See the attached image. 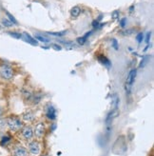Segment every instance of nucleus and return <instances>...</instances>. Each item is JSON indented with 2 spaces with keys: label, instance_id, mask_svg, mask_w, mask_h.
Masks as SVG:
<instances>
[{
  "label": "nucleus",
  "instance_id": "f257e3e1",
  "mask_svg": "<svg viewBox=\"0 0 154 156\" xmlns=\"http://www.w3.org/2000/svg\"><path fill=\"white\" fill-rule=\"evenodd\" d=\"M6 123L12 131H17L22 127V122L16 117H10V118L7 119Z\"/></svg>",
  "mask_w": 154,
  "mask_h": 156
},
{
  "label": "nucleus",
  "instance_id": "f03ea898",
  "mask_svg": "<svg viewBox=\"0 0 154 156\" xmlns=\"http://www.w3.org/2000/svg\"><path fill=\"white\" fill-rule=\"evenodd\" d=\"M0 75H1L2 78L6 80H9V79H12V76H13V71L12 69L8 66V65H3L0 69Z\"/></svg>",
  "mask_w": 154,
  "mask_h": 156
},
{
  "label": "nucleus",
  "instance_id": "7ed1b4c3",
  "mask_svg": "<svg viewBox=\"0 0 154 156\" xmlns=\"http://www.w3.org/2000/svg\"><path fill=\"white\" fill-rule=\"evenodd\" d=\"M135 76H136V69H131L129 72L128 77H127V81H126V90L128 93H130V89H131V85L133 84L135 80Z\"/></svg>",
  "mask_w": 154,
  "mask_h": 156
},
{
  "label": "nucleus",
  "instance_id": "20e7f679",
  "mask_svg": "<svg viewBox=\"0 0 154 156\" xmlns=\"http://www.w3.org/2000/svg\"><path fill=\"white\" fill-rule=\"evenodd\" d=\"M29 151L30 152L32 153L33 155H36L40 152V145L38 142H32V143H30L29 145Z\"/></svg>",
  "mask_w": 154,
  "mask_h": 156
},
{
  "label": "nucleus",
  "instance_id": "39448f33",
  "mask_svg": "<svg viewBox=\"0 0 154 156\" xmlns=\"http://www.w3.org/2000/svg\"><path fill=\"white\" fill-rule=\"evenodd\" d=\"M34 133L36 135L37 138H41L43 137L44 133H45V127H44V124L43 123H39L37 124V126L35 127V131Z\"/></svg>",
  "mask_w": 154,
  "mask_h": 156
},
{
  "label": "nucleus",
  "instance_id": "423d86ee",
  "mask_svg": "<svg viewBox=\"0 0 154 156\" xmlns=\"http://www.w3.org/2000/svg\"><path fill=\"white\" fill-rule=\"evenodd\" d=\"M22 135H23V137H24L25 139H27V140L33 138V129L30 128V127L24 128V129H23V130H22Z\"/></svg>",
  "mask_w": 154,
  "mask_h": 156
},
{
  "label": "nucleus",
  "instance_id": "0eeeda50",
  "mask_svg": "<svg viewBox=\"0 0 154 156\" xmlns=\"http://www.w3.org/2000/svg\"><path fill=\"white\" fill-rule=\"evenodd\" d=\"M27 155H28V151L23 147H17L13 151V156H27Z\"/></svg>",
  "mask_w": 154,
  "mask_h": 156
},
{
  "label": "nucleus",
  "instance_id": "6e6552de",
  "mask_svg": "<svg viewBox=\"0 0 154 156\" xmlns=\"http://www.w3.org/2000/svg\"><path fill=\"white\" fill-rule=\"evenodd\" d=\"M47 117L51 120H54L56 118V111L52 106H50L47 108Z\"/></svg>",
  "mask_w": 154,
  "mask_h": 156
},
{
  "label": "nucleus",
  "instance_id": "1a4fd4ad",
  "mask_svg": "<svg viewBox=\"0 0 154 156\" xmlns=\"http://www.w3.org/2000/svg\"><path fill=\"white\" fill-rule=\"evenodd\" d=\"M98 60H99V62L101 64H103V65H105L106 67H107V68H110V66H111V63H110V61L107 59V57H105L104 55H101V56H99L98 57Z\"/></svg>",
  "mask_w": 154,
  "mask_h": 156
},
{
  "label": "nucleus",
  "instance_id": "9d476101",
  "mask_svg": "<svg viewBox=\"0 0 154 156\" xmlns=\"http://www.w3.org/2000/svg\"><path fill=\"white\" fill-rule=\"evenodd\" d=\"M91 33L92 32H89V33H87L86 34H85L84 36H82V37H79V38H77V42H78L80 45H83V44H85V42L87 41V39H88V37L91 34Z\"/></svg>",
  "mask_w": 154,
  "mask_h": 156
},
{
  "label": "nucleus",
  "instance_id": "9b49d317",
  "mask_svg": "<svg viewBox=\"0 0 154 156\" xmlns=\"http://www.w3.org/2000/svg\"><path fill=\"white\" fill-rule=\"evenodd\" d=\"M80 12H81V9L78 6L73 7L72 9V12H71V13H72V15L73 17H77L80 14Z\"/></svg>",
  "mask_w": 154,
  "mask_h": 156
},
{
  "label": "nucleus",
  "instance_id": "f8f14e48",
  "mask_svg": "<svg viewBox=\"0 0 154 156\" xmlns=\"http://www.w3.org/2000/svg\"><path fill=\"white\" fill-rule=\"evenodd\" d=\"M23 35H24V37L26 38V40H27L29 43L33 44V45H37V41H36V40H34V38H33V37L30 36V34H26V33H25Z\"/></svg>",
  "mask_w": 154,
  "mask_h": 156
},
{
  "label": "nucleus",
  "instance_id": "ddd939ff",
  "mask_svg": "<svg viewBox=\"0 0 154 156\" xmlns=\"http://www.w3.org/2000/svg\"><path fill=\"white\" fill-rule=\"evenodd\" d=\"M23 118H24L25 120H27V121H33L34 119V114L33 112H27V113H25L24 115H23Z\"/></svg>",
  "mask_w": 154,
  "mask_h": 156
},
{
  "label": "nucleus",
  "instance_id": "4468645a",
  "mask_svg": "<svg viewBox=\"0 0 154 156\" xmlns=\"http://www.w3.org/2000/svg\"><path fill=\"white\" fill-rule=\"evenodd\" d=\"M35 39H37V40H39V41H41V42H44V43H48V42H49V39H48V38H46V37H44V36H41V35H39V34H36V35H35Z\"/></svg>",
  "mask_w": 154,
  "mask_h": 156
},
{
  "label": "nucleus",
  "instance_id": "2eb2a0df",
  "mask_svg": "<svg viewBox=\"0 0 154 156\" xmlns=\"http://www.w3.org/2000/svg\"><path fill=\"white\" fill-rule=\"evenodd\" d=\"M149 59V56H144L143 57V59L141 60V64H140V68H142V67H144L145 64H147V62H148V60Z\"/></svg>",
  "mask_w": 154,
  "mask_h": 156
},
{
  "label": "nucleus",
  "instance_id": "dca6fc26",
  "mask_svg": "<svg viewBox=\"0 0 154 156\" xmlns=\"http://www.w3.org/2000/svg\"><path fill=\"white\" fill-rule=\"evenodd\" d=\"M66 34H67V32H65V30L64 32H60V33H49V34L53 35V36H62Z\"/></svg>",
  "mask_w": 154,
  "mask_h": 156
},
{
  "label": "nucleus",
  "instance_id": "f3484780",
  "mask_svg": "<svg viewBox=\"0 0 154 156\" xmlns=\"http://www.w3.org/2000/svg\"><path fill=\"white\" fill-rule=\"evenodd\" d=\"M111 45H112V47L115 50H118L119 45H118V42H117L116 39H112V40H111Z\"/></svg>",
  "mask_w": 154,
  "mask_h": 156
},
{
  "label": "nucleus",
  "instance_id": "a211bd4d",
  "mask_svg": "<svg viewBox=\"0 0 154 156\" xmlns=\"http://www.w3.org/2000/svg\"><path fill=\"white\" fill-rule=\"evenodd\" d=\"M136 39H137L138 43H141V42H142V40L144 39V34H143L142 33L138 34H137V36H136Z\"/></svg>",
  "mask_w": 154,
  "mask_h": 156
},
{
  "label": "nucleus",
  "instance_id": "6ab92c4d",
  "mask_svg": "<svg viewBox=\"0 0 154 156\" xmlns=\"http://www.w3.org/2000/svg\"><path fill=\"white\" fill-rule=\"evenodd\" d=\"M33 100H34L33 102H34L35 104L39 103V101L41 100V95H40V94H35V96H34Z\"/></svg>",
  "mask_w": 154,
  "mask_h": 156
},
{
  "label": "nucleus",
  "instance_id": "aec40b11",
  "mask_svg": "<svg viewBox=\"0 0 154 156\" xmlns=\"http://www.w3.org/2000/svg\"><path fill=\"white\" fill-rule=\"evenodd\" d=\"M126 23H127V19H126V18L121 19V21H120V26H121L122 28H124V27L126 26Z\"/></svg>",
  "mask_w": 154,
  "mask_h": 156
},
{
  "label": "nucleus",
  "instance_id": "412c9836",
  "mask_svg": "<svg viewBox=\"0 0 154 156\" xmlns=\"http://www.w3.org/2000/svg\"><path fill=\"white\" fill-rule=\"evenodd\" d=\"M10 34H11L12 36L15 37V38H21V37H22V35H21L20 34H16V33H10Z\"/></svg>",
  "mask_w": 154,
  "mask_h": 156
},
{
  "label": "nucleus",
  "instance_id": "4be33fe9",
  "mask_svg": "<svg viewBox=\"0 0 154 156\" xmlns=\"http://www.w3.org/2000/svg\"><path fill=\"white\" fill-rule=\"evenodd\" d=\"M112 17H113L114 19L118 18V17H119V12H118V11H115V12H112Z\"/></svg>",
  "mask_w": 154,
  "mask_h": 156
},
{
  "label": "nucleus",
  "instance_id": "5701e85b",
  "mask_svg": "<svg viewBox=\"0 0 154 156\" xmlns=\"http://www.w3.org/2000/svg\"><path fill=\"white\" fill-rule=\"evenodd\" d=\"M150 35H151V33H148L147 34V36H145V43L149 44V39H150Z\"/></svg>",
  "mask_w": 154,
  "mask_h": 156
},
{
  "label": "nucleus",
  "instance_id": "b1692460",
  "mask_svg": "<svg viewBox=\"0 0 154 156\" xmlns=\"http://www.w3.org/2000/svg\"><path fill=\"white\" fill-rule=\"evenodd\" d=\"M9 141H10V137H3L1 144H2V145H4V144H6L7 142H9Z\"/></svg>",
  "mask_w": 154,
  "mask_h": 156
},
{
  "label": "nucleus",
  "instance_id": "393cba45",
  "mask_svg": "<svg viewBox=\"0 0 154 156\" xmlns=\"http://www.w3.org/2000/svg\"><path fill=\"white\" fill-rule=\"evenodd\" d=\"M6 126V121L5 120H0V129H3Z\"/></svg>",
  "mask_w": 154,
  "mask_h": 156
},
{
  "label": "nucleus",
  "instance_id": "a878e982",
  "mask_svg": "<svg viewBox=\"0 0 154 156\" xmlns=\"http://www.w3.org/2000/svg\"><path fill=\"white\" fill-rule=\"evenodd\" d=\"M7 14H8V16L10 17V19H11V20H12V21L13 23H16V20H15V19L13 18V16H12V15H11V14H10L9 12H7Z\"/></svg>",
  "mask_w": 154,
  "mask_h": 156
},
{
  "label": "nucleus",
  "instance_id": "bb28decb",
  "mask_svg": "<svg viewBox=\"0 0 154 156\" xmlns=\"http://www.w3.org/2000/svg\"><path fill=\"white\" fill-rule=\"evenodd\" d=\"M3 23H4V24H6V26H8V27H11L12 24V23L11 22H9V21H7V20H3Z\"/></svg>",
  "mask_w": 154,
  "mask_h": 156
},
{
  "label": "nucleus",
  "instance_id": "cd10ccee",
  "mask_svg": "<svg viewBox=\"0 0 154 156\" xmlns=\"http://www.w3.org/2000/svg\"><path fill=\"white\" fill-rule=\"evenodd\" d=\"M52 47H54V49H55V50H58V51H61V50H62V48H61L60 46L56 45V44H53Z\"/></svg>",
  "mask_w": 154,
  "mask_h": 156
},
{
  "label": "nucleus",
  "instance_id": "c85d7f7f",
  "mask_svg": "<svg viewBox=\"0 0 154 156\" xmlns=\"http://www.w3.org/2000/svg\"><path fill=\"white\" fill-rule=\"evenodd\" d=\"M2 113H3V111H2V108H1V107H0V116L2 115Z\"/></svg>",
  "mask_w": 154,
  "mask_h": 156
},
{
  "label": "nucleus",
  "instance_id": "c756f323",
  "mask_svg": "<svg viewBox=\"0 0 154 156\" xmlns=\"http://www.w3.org/2000/svg\"><path fill=\"white\" fill-rule=\"evenodd\" d=\"M43 156H48V155H43Z\"/></svg>",
  "mask_w": 154,
  "mask_h": 156
}]
</instances>
